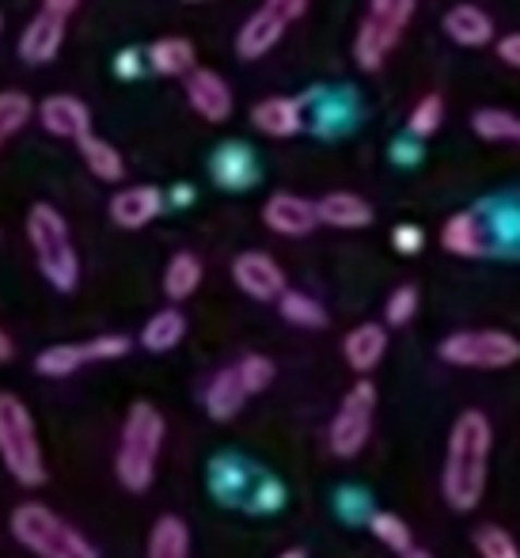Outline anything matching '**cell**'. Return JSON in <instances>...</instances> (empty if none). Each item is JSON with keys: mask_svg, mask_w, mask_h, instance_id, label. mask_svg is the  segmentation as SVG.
Here are the masks:
<instances>
[{"mask_svg": "<svg viewBox=\"0 0 520 558\" xmlns=\"http://www.w3.org/2000/svg\"><path fill=\"white\" fill-rule=\"evenodd\" d=\"M494 429L483 411H463L456 418L445 448V471H440V494L456 513H468L483 501L486 468H491Z\"/></svg>", "mask_w": 520, "mask_h": 558, "instance_id": "cell-1", "label": "cell"}, {"mask_svg": "<svg viewBox=\"0 0 520 558\" xmlns=\"http://www.w3.org/2000/svg\"><path fill=\"white\" fill-rule=\"evenodd\" d=\"M164 414L153 403H133L122 422V437H118L114 456V475L130 494H145L156 478V463H160L164 448Z\"/></svg>", "mask_w": 520, "mask_h": 558, "instance_id": "cell-2", "label": "cell"}, {"mask_svg": "<svg viewBox=\"0 0 520 558\" xmlns=\"http://www.w3.org/2000/svg\"><path fill=\"white\" fill-rule=\"evenodd\" d=\"M12 536L35 558H99L96 544L76 524L43 501H23L12 513Z\"/></svg>", "mask_w": 520, "mask_h": 558, "instance_id": "cell-3", "label": "cell"}, {"mask_svg": "<svg viewBox=\"0 0 520 558\" xmlns=\"http://www.w3.org/2000/svg\"><path fill=\"white\" fill-rule=\"evenodd\" d=\"M27 240H31V251H35V263H38V270H43V278L50 281L58 293H73L76 281H81V258H76L65 217L53 206H46V202L31 206Z\"/></svg>", "mask_w": 520, "mask_h": 558, "instance_id": "cell-4", "label": "cell"}, {"mask_svg": "<svg viewBox=\"0 0 520 558\" xmlns=\"http://www.w3.org/2000/svg\"><path fill=\"white\" fill-rule=\"evenodd\" d=\"M0 460H4L8 475L27 490L46 483V456L38 445L35 418H31L27 403L12 391H0Z\"/></svg>", "mask_w": 520, "mask_h": 558, "instance_id": "cell-5", "label": "cell"}, {"mask_svg": "<svg viewBox=\"0 0 520 558\" xmlns=\"http://www.w3.org/2000/svg\"><path fill=\"white\" fill-rule=\"evenodd\" d=\"M209 490L220 506L232 509H258V513H274L286 501V486L278 478L263 475L255 463L243 456H217L209 463Z\"/></svg>", "mask_w": 520, "mask_h": 558, "instance_id": "cell-6", "label": "cell"}, {"mask_svg": "<svg viewBox=\"0 0 520 558\" xmlns=\"http://www.w3.org/2000/svg\"><path fill=\"white\" fill-rule=\"evenodd\" d=\"M418 0H368V12L353 38V58L365 73H376L403 38Z\"/></svg>", "mask_w": 520, "mask_h": 558, "instance_id": "cell-7", "label": "cell"}, {"mask_svg": "<svg viewBox=\"0 0 520 558\" xmlns=\"http://www.w3.org/2000/svg\"><path fill=\"white\" fill-rule=\"evenodd\" d=\"M373 418H376V384L373 380H358L338 403V414L330 418L327 429V445L335 456L350 460L361 448L368 445V434H373Z\"/></svg>", "mask_w": 520, "mask_h": 558, "instance_id": "cell-8", "label": "cell"}, {"mask_svg": "<svg viewBox=\"0 0 520 558\" xmlns=\"http://www.w3.org/2000/svg\"><path fill=\"white\" fill-rule=\"evenodd\" d=\"M437 353L456 368H509L520 361V338L509 331H456Z\"/></svg>", "mask_w": 520, "mask_h": 558, "instance_id": "cell-9", "label": "cell"}, {"mask_svg": "<svg viewBox=\"0 0 520 558\" xmlns=\"http://www.w3.org/2000/svg\"><path fill=\"white\" fill-rule=\"evenodd\" d=\"M130 353V338L125 335H96L88 342H61L46 345L35 357L38 376H73L84 365H99V361H118Z\"/></svg>", "mask_w": 520, "mask_h": 558, "instance_id": "cell-10", "label": "cell"}, {"mask_svg": "<svg viewBox=\"0 0 520 558\" xmlns=\"http://www.w3.org/2000/svg\"><path fill=\"white\" fill-rule=\"evenodd\" d=\"M232 278L251 301H278L286 293V270L266 251H243L232 263Z\"/></svg>", "mask_w": 520, "mask_h": 558, "instance_id": "cell-11", "label": "cell"}, {"mask_svg": "<svg viewBox=\"0 0 520 558\" xmlns=\"http://www.w3.org/2000/svg\"><path fill=\"white\" fill-rule=\"evenodd\" d=\"M65 23H69L65 15H53L43 8V12L23 27L20 58L27 61V65H50L61 53V43H65Z\"/></svg>", "mask_w": 520, "mask_h": 558, "instance_id": "cell-12", "label": "cell"}, {"mask_svg": "<svg viewBox=\"0 0 520 558\" xmlns=\"http://www.w3.org/2000/svg\"><path fill=\"white\" fill-rule=\"evenodd\" d=\"M38 122H43L46 133L53 137H65V141H81L84 133H92V111L84 99L76 96H46L38 104Z\"/></svg>", "mask_w": 520, "mask_h": 558, "instance_id": "cell-13", "label": "cell"}, {"mask_svg": "<svg viewBox=\"0 0 520 558\" xmlns=\"http://www.w3.org/2000/svg\"><path fill=\"white\" fill-rule=\"evenodd\" d=\"M186 99H191V107L206 118V122H225V118L232 114V88H228L225 76L213 73V69L194 65L191 73H186Z\"/></svg>", "mask_w": 520, "mask_h": 558, "instance_id": "cell-14", "label": "cell"}, {"mask_svg": "<svg viewBox=\"0 0 520 558\" xmlns=\"http://www.w3.org/2000/svg\"><path fill=\"white\" fill-rule=\"evenodd\" d=\"M160 209H164V194L156 186H125V191H118L110 198V221L118 228L137 232V228L153 225L160 217Z\"/></svg>", "mask_w": 520, "mask_h": 558, "instance_id": "cell-15", "label": "cell"}, {"mask_svg": "<svg viewBox=\"0 0 520 558\" xmlns=\"http://www.w3.org/2000/svg\"><path fill=\"white\" fill-rule=\"evenodd\" d=\"M263 221L278 235H309L319 217H315V202L297 198V194H274L263 206Z\"/></svg>", "mask_w": 520, "mask_h": 558, "instance_id": "cell-16", "label": "cell"}, {"mask_svg": "<svg viewBox=\"0 0 520 558\" xmlns=\"http://www.w3.org/2000/svg\"><path fill=\"white\" fill-rule=\"evenodd\" d=\"M289 23L278 20V15L270 12V8H258L255 15H251L247 23L240 27V35H235V53H240L243 61H258L266 58V53L274 50V46L281 43V35H286Z\"/></svg>", "mask_w": 520, "mask_h": 558, "instance_id": "cell-17", "label": "cell"}, {"mask_svg": "<svg viewBox=\"0 0 520 558\" xmlns=\"http://www.w3.org/2000/svg\"><path fill=\"white\" fill-rule=\"evenodd\" d=\"M342 353H346V365H350L353 373H361V376L373 373V368L384 361V353H388V331H384L380 324L353 327L342 342Z\"/></svg>", "mask_w": 520, "mask_h": 558, "instance_id": "cell-18", "label": "cell"}, {"mask_svg": "<svg viewBox=\"0 0 520 558\" xmlns=\"http://www.w3.org/2000/svg\"><path fill=\"white\" fill-rule=\"evenodd\" d=\"M445 35L452 38L456 46H468V50H479L494 38V20L475 4H456L445 12Z\"/></svg>", "mask_w": 520, "mask_h": 558, "instance_id": "cell-19", "label": "cell"}, {"mask_svg": "<svg viewBox=\"0 0 520 558\" xmlns=\"http://www.w3.org/2000/svg\"><path fill=\"white\" fill-rule=\"evenodd\" d=\"M251 122H255V130L266 133V137H293L304 125L301 99H289V96L263 99V104H255V111H251Z\"/></svg>", "mask_w": 520, "mask_h": 558, "instance_id": "cell-20", "label": "cell"}, {"mask_svg": "<svg viewBox=\"0 0 520 558\" xmlns=\"http://www.w3.org/2000/svg\"><path fill=\"white\" fill-rule=\"evenodd\" d=\"M315 217H319V225L330 228H368L373 225V206L365 198H358V194L335 191L315 202Z\"/></svg>", "mask_w": 520, "mask_h": 558, "instance_id": "cell-21", "label": "cell"}, {"mask_svg": "<svg viewBox=\"0 0 520 558\" xmlns=\"http://www.w3.org/2000/svg\"><path fill=\"white\" fill-rule=\"evenodd\" d=\"M243 403H247V391H243L235 365L232 368H220V373L209 380V388H206V411H209V418L213 422L235 418V414L243 411Z\"/></svg>", "mask_w": 520, "mask_h": 558, "instance_id": "cell-22", "label": "cell"}, {"mask_svg": "<svg viewBox=\"0 0 520 558\" xmlns=\"http://www.w3.org/2000/svg\"><path fill=\"white\" fill-rule=\"evenodd\" d=\"M440 243H445V251H452V255L460 258H483L486 251V232H483V221H479L475 214H456L448 217L445 232H440Z\"/></svg>", "mask_w": 520, "mask_h": 558, "instance_id": "cell-23", "label": "cell"}, {"mask_svg": "<svg viewBox=\"0 0 520 558\" xmlns=\"http://www.w3.org/2000/svg\"><path fill=\"white\" fill-rule=\"evenodd\" d=\"M148 65L156 69L160 76H186L194 65H198V53H194V43L191 38H156L148 46Z\"/></svg>", "mask_w": 520, "mask_h": 558, "instance_id": "cell-24", "label": "cell"}, {"mask_svg": "<svg viewBox=\"0 0 520 558\" xmlns=\"http://www.w3.org/2000/svg\"><path fill=\"white\" fill-rule=\"evenodd\" d=\"M81 156H84V168L92 171L96 179H104V183H122L125 179V160H122V153H118L110 141L104 137H92V133H84L81 141Z\"/></svg>", "mask_w": 520, "mask_h": 558, "instance_id": "cell-25", "label": "cell"}, {"mask_svg": "<svg viewBox=\"0 0 520 558\" xmlns=\"http://www.w3.org/2000/svg\"><path fill=\"white\" fill-rule=\"evenodd\" d=\"M213 175H217L220 186H228V191H247L251 183H255L258 168L255 160H251V153L243 145H228L217 153V160H213Z\"/></svg>", "mask_w": 520, "mask_h": 558, "instance_id": "cell-26", "label": "cell"}, {"mask_svg": "<svg viewBox=\"0 0 520 558\" xmlns=\"http://www.w3.org/2000/svg\"><path fill=\"white\" fill-rule=\"evenodd\" d=\"M183 335H186L183 312L164 308L145 324V331H141V345H145L148 353H168V350H176V345L183 342Z\"/></svg>", "mask_w": 520, "mask_h": 558, "instance_id": "cell-27", "label": "cell"}, {"mask_svg": "<svg viewBox=\"0 0 520 558\" xmlns=\"http://www.w3.org/2000/svg\"><path fill=\"white\" fill-rule=\"evenodd\" d=\"M148 558H191V529L179 517H160L148 536Z\"/></svg>", "mask_w": 520, "mask_h": 558, "instance_id": "cell-28", "label": "cell"}, {"mask_svg": "<svg viewBox=\"0 0 520 558\" xmlns=\"http://www.w3.org/2000/svg\"><path fill=\"white\" fill-rule=\"evenodd\" d=\"M202 286V263L198 255H191V251H179V255H171L168 270H164V293H168V301H186V296H194Z\"/></svg>", "mask_w": 520, "mask_h": 558, "instance_id": "cell-29", "label": "cell"}, {"mask_svg": "<svg viewBox=\"0 0 520 558\" xmlns=\"http://www.w3.org/2000/svg\"><path fill=\"white\" fill-rule=\"evenodd\" d=\"M278 312H281L286 324L304 327V331H319V327H327V308H323L315 296L297 293V289H286V293L278 296Z\"/></svg>", "mask_w": 520, "mask_h": 558, "instance_id": "cell-30", "label": "cell"}, {"mask_svg": "<svg viewBox=\"0 0 520 558\" xmlns=\"http://www.w3.org/2000/svg\"><path fill=\"white\" fill-rule=\"evenodd\" d=\"M368 529H373V536L396 555H407L414 547L411 524H407L403 517H396V513H384V509H380V513H368Z\"/></svg>", "mask_w": 520, "mask_h": 558, "instance_id": "cell-31", "label": "cell"}, {"mask_svg": "<svg viewBox=\"0 0 520 558\" xmlns=\"http://www.w3.org/2000/svg\"><path fill=\"white\" fill-rule=\"evenodd\" d=\"M471 130L483 141H517L520 118L501 111V107H483V111L471 114Z\"/></svg>", "mask_w": 520, "mask_h": 558, "instance_id": "cell-32", "label": "cell"}, {"mask_svg": "<svg viewBox=\"0 0 520 558\" xmlns=\"http://www.w3.org/2000/svg\"><path fill=\"white\" fill-rule=\"evenodd\" d=\"M31 114H35V107L23 92H0V148L31 122Z\"/></svg>", "mask_w": 520, "mask_h": 558, "instance_id": "cell-33", "label": "cell"}, {"mask_svg": "<svg viewBox=\"0 0 520 558\" xmlns=\"http://www.w3.org/2000/svg\"><path fill=\"white\" fill-rule=\"evenodd\" d=\"M475 551L479 558H520V547L513 544V536H509L506 529H498V524H479Z\"/></svg>", "mask_w": 520, "mask_h": 558, "instance_id": "cell-34", "label": "cell"}, {"mask_svg": "<svg viewBox=\"0 0 520 558\" xmlns=\"http://www.w3.org/2000/svg\"><path fill=\"white\" fill-rule=\"evenodd\" d=\"M235 373H240V384L247 396H258V391H266L274 384V361L263 357V353H247V357L235 365Z\"/></svg>", "mask_w": 520, "mask_h": 558, "instance_id": "cell-35", "label": "cell"}, {"mask_svg": "<svg viewBox=\"0 0 520 558\" xmlns=\"http://www.w3.org/2000/svg\"><path fill=\"white\" fill-rule=\"evenodd\" d=\"M445 122V99L440 96H425L422 104L411 111V133L414 137H430V133H437V125Z\"/></svg>", "mask_w": 520, "mask_h": 558, "instance_id": "cell-36", "label": "cell"}, {"mask_svg": "<svg viewBox=\"0 0 520 558\" xmlns=\"http://www.w3.org/2000/svg\"><path fill=\"white\" fill-rule=\"evenodd\" d=\"M418 312V289L414 286H399L396 293L388 296V304H384V319H388V327H407L414 319Z\"/></svg>", "mask_w": 520, "mask_h": 558, "instance_id": "cell-37", "label": "cell"}, {"mask_svg": "<svg viewBox=\"0 0 520 558\" xmlns=\"http://www.w3.org/2000/svg\"><path fill=\"white\" fill-rule=\"evenodd\" d=\"M391 240H396L399 255H418V251H422V243H425V235H422V228H414V225H399Z\"/></svg>", "mask_w": 520, "mask_h": 558, "instance_id": "cell-38", "label": "cell"}, {"mask_svg": "<svg viewBox=\"0 0 520 558\" xmlns=\"http://www.w3.org/2000/svg\"><path fill=\"white\" fill-rule=\"evenodd\" d=\"M266 8H270L278 20L293 23V20H301V15L309 12V0H266Z\"/></svg>", "mask_w": 520, "mask_h": 558, "instance_id": "cell-39", "label": "cell"}, {"mask_svg": "<svg viewBox=\"0 0 520 558\" xmlns=\"http://www.w3.org/2000/svg\"><path fill=\"white\" fill-rule=\"evenodd\" d=\"M498 58L506 61V65L520 69V31H513V35H506L498 43Z\"/></svg>", "mask_w": 520, "mask_h": 558, "instance_id": "cell-40", "label": "cell"}, {"mask_svg": "<svg viewBox=\"0 0 520 558\" xmlns=\"http://www.w3.org/2000/svg\"><path fill=\"white\" fill-rule=\"evenodd\" d=\"M43 8H46V12H53V15H65V20H69V15L81 8V0H43Z\"/></svg>", "mask_w": 520, "mask_h": 558, "instance_id": "cell-41", "label": "cell"}, {"mask_svg": "<svg viewBox=\"0 0 520 558\" xmlns=\"http://www.w3.org/2000/svg\"><path fill=\"white\" fill-rule=\"evenodd\" d=\"M12 338H8L4 331H0V365H4V361H12Z\"/></svg>", "mask_w": 520, "mask_h": 558, "instance_id": "cell-42", "label": "cell"}, {"mask_svg": "<svg viewBox=\"0 0 520 558\" xmlns=\"http://www.w3.org/2000/svg\"><path fill=\"white\" fill-rule=\"evenodd\" d=\"M278 558H309V555H304L301 547H289V551H281Z\"/></svg>", "mask_w": 520, "mask_h": 558, "instance_id": "cell-43", "label": "cell"}, {"mask_svg": "<svg viewBox=\"0 0 520 558\" xmlns=\"http://www.w3.org/2000/svg\"><path fill=\"white\" fill-rule=\"evenodd\" d=\"M403 558H433L430 551H418V547H411V551H407Z\"/></svg>", "mask_w": 520, "mask_h": 558, "instance_id": "cell-44", "label": "cell"}, {"mask_svg": "<svg viewBox=\"0 0 520 558\" xmlns=\"http://www.w3.org/2000/svg\"><path fill=\"white\" fill-rule=\"evenodd\" d=\"M517 141H520V130H517Z\"/></svg>", "mask_w": 520, "mask_h": 558, "instance_id": "cell-45", "label": "cell"}, {"mask_svg": "<svg viewBox=\"0 0 520 558\" xmlns=\"http://www.w3.org/2000/svg\"><path fill=\"white\" fill-rule=\"evenodd\" d=\"M0 27H4V20H0Z\"/></svg>", "mask_w": 520, "mask_h": 558, "instance_id": "cell-46", "label": "cell"}, {"mask_svg": "<svg viewBox=\"0 0 520 558\" xmlns=\"http://www.w3.org/2000/svg\"><path fill=\"white\" fill-rule=\"evenodd\" d=\"M191 4H198V0H191Z\"/></svg>", "mask_w": 520, "mask_h": 558, "instance_id": "cell-47", "label": "cell"}]
</instances>
